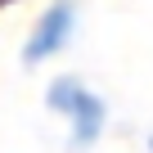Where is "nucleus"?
I'll use <instances>...</instances> for the list:
<instances>
[{"label":"nucleus","instance_id":"1","mask_svg":"<svg viewBox=\"0 0 153 153\" xmlns=\"http://www.w3.org/2000/svg\"><path fill=\"white\" fill-rule=\"evenodd\" d=\"M72 27H76V5H72V0H54V5L41 14V23L32 27V36H27L23 63H27V68H41L45 59H54V54L72 41Z\"/></svg>","mask_w":153,"mask_h":153},{"label":"nucleus","instance_id":"2","mask_svg":"<svg viewBox=\"0 0 153 153\" xmlns=\"http://www.w3.org/2000/svg\"><path fill=\"white\" fill-rule=\"evenodd\" d=\"M68 122H72V149L76 153H86L99 135H104V122H108V104L95 95V90H86L81 99H76V108L68 113Z\"/></svg>","mask_w":153,"mask_h":153},{"label":"nucleus","instance_id":"3","mask_svg":"<svg viewBox=\"0 0 153 153\" xmlns=\"http://www.w3.org/2000/svg\"><path fill=\"white\" fill-rule=\"evenodd\" d=\"M81 95H86V86L76 81V76H54L50 90H45V104H50L54 113H63V117H68V113L76 108V99H81Z\"/></svg>","mask_w":153,"mask_h":153},{"label":"nucleus","instance_id":"4","mask_svg":"<svg viewBox=\"0 0 153 153\" xmlns=\"http://www.w3.org/2000/svg\"><path fill=\"white\" fill-rule=\"evenodd\" d=\"M149 153H153V135H149Z\"/></svg>","mask_w":153,"mask_h":153}]
</instances>
